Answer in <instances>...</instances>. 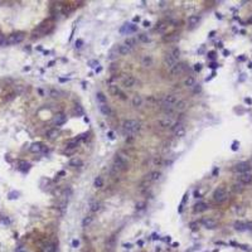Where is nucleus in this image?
Returning a JSON list of instances; mask_svg holds the SVG:
<instances>
[{
  "label": "nucleus",
  "mask_w": 252,
  "mask_h": 252,
  "mask_svg": "<svg viewBox=\"0 0 252 252\" xmlns=\"http://www.w3.org/2000/svg\"><path fill=\"white\" fill-rule=\"evenodd\" d=\"M122 129H124V131L127 132V134H136L138 131H140V129H141V122L138 120H134V119L125 120L122 122Z\"/></svg>",
  "instance_id": "nucleus-1"
},
{
  "label": "nucleus",
  "mask_w": 252,
  "mask_h": 252,
  "mask_svg": "<svg viewBox=\"0 0 252 252\" xmlns=\"http://www.w3.org/2000/svg\"><path fill=\"white\" fill-rule=\"evenodd\" d=\"M112 168H115L119 173L120 171H125V170H127V168H129V163H127V160H126V158L124 155H121V154H116L115 158H114Z\"/></svg>",
  "instance_id": "nucleus-2"
},
{
  "label": "nucleus",
  "mask_w": 252,
  "mask_h": 252,
  "mask_svg": "<svg viewBox=\"0 0 252 252\" xmlns=\"http://www.w3.org/2000/svg\"><path fill=\"white\" fill-rule=\"evenodd\" d=\"M25 38V33L24 32H17V33H12L10 35L6 38L5 44L8 45H13V44H18V43H22Z\"/></svg>",
  "instance_id": "nucleus-3"
},
{
  "label": "nucleus",
  "mask_w": 252,
  "mask_h": 252,
  "mask_svg": "<svg viewBox=\"0 0 252 252\" xmlns=\"http://www.w3.org/2000/svg\"><path fill=\"white\" fill-rule=\"evenodd\" d=\"M178 96L176 95H173V93H170V95H166L164 96V99H163V106H164V109H168V110H171L173 107H175L176 105V102H178Z\"/></svg>",
  "instance_id": "nucleus-4"
},
{
  "label": "nucleus",
  "mask_w": 252,
  "mask_h": 252,
  "mask_svg": "<svg viewBox=\"0 0 252 252\" xmlns=\"http://www.w3.org/2000/svg\"><path fill=\"white\" fill-rule=\"evenodd\" d=\"M227 197H228V194H227V190H226L225 186H219V188H217L213 193V199L216 200L217 203L225 202L227 199Z\"/></svg>",
  "instance_id": "nucleus-5"
},
{
  "label": "nucleus",
  "mask_w": 252,
  "mask_h": 252,
  "mask_svg": "<svg viewBox=\"0 0 252 252\" xmlns=\"http://www.w3.org/2000/svg\"><path fill=\"white\" fill-rule=\"evenodd\" d=\"M185 69H186V63L185 62H178L169 69V72H170L171 76H180V74H183L185 72Z\"/></svg>",
  "instance_id": "nucleus-6"
},
{
  "label": "nucleus",
  "mask_w": 252,
  "mask_h": 252,
  "mask_svg": "<svg viewBox=\"0 0 252 252\" xmlns=\"http://www.w3.org/2000/svg\"><path fill=\"white\" fill-rule=\"evenodd\" d=\"M171 132L174 134V136H176V138H183L185 135L184 125L180 124V122H175L174 125H173V127H171Z\"/></svg>",
  "instance_id": "nucleus-7"
},
{
  "label": "nucleus",
  "mask_w": 252,
  "mask_h": 252,
  "mask_svg": "<svg viewBox=\"0 0 252 252\" xmlns=\"http://www.w3.org/2000/svg\"><path fill=\"white\" fill-rule=\"evenodd\" d=\"M109 91H110V93L112 96H116V97H120V99H122V100H126V95L121 91V88L117 85H110Z\"/></svg>",
  "instance_id": "nucleus-8"
},
{
  "label": "nucleus",
  "mask_w": 252,
  "mask_h": 252,
  "mask_svg": "<svg viewBox=\"0 0 252 252\" xmlns=\"http://www.w3.org/2000/svg\"><path fill=\"white\" fill-rule=\"evenodd\" d=\"M174 120H173L171 116H165V117H163L159 120V126L161 129H171L173 127V125H174Z\"/></svg>",
  "instance_id": "nucleus-9"
},
{
  "label": "nucleus",
  "mask_w": 252,
  "mask_h": 252,
  "mask_svg": "<svg viewBox=\"0 0 252 252\" xmlns=\"http://www.w3.org/2000/svg\"><path fill=\"white\" fill-rule=\"evenodd\" d=\"M250 169H251V164L250 163H247V161H242V163H238V164L235 165V170L238 171L240 174L246 173V171H250Z\"/></svg>",
  "instance_id": "nucleus-10"
},
{
  "label": "nucleus",
  "mask_w": 252,
  "mask_h": 252,
  "mask_svg": "<svg viewBox=\"0 0 252 252\" xmlns=\"http://www.w3.org/2000/svg\"><path fill=\"white\" fill-rule=\"evenodd\" d=\"M160 176H161V173L160 171H158V170H153L150 171L148 175H145V179L148 181H150V183H155V181H158L160 179Z\"/></svg>",
  "instance_id": "nucleus-11"
},
{
  "label": "nucleus",
  "mask_w": 252,
  "mask_h": 252,
  "mask_svg": "<svg viewBox=\"0 0 252 252\" xmlns=\"http://www.w3.org/2000/svg\"><path fill=\"white\" fill-rule=\"evenodd\" d=\"M135 85H136V78L134 76H126L122 80V86L125 88H132Z\"/></svg>",
  "instance_id": "nucleus-12"
},
{
  "label": "nucleus",
  "mask_w": 252,
  "mask_h": 252,
  "mask_svg": "<svg viewBox=\"0 0 252 252\" xmlns=\"http://www.w3.org/2000/svg\"><path fill=\"white\" fill-rule=\"evenodd\" d=\"M238 180L241 181L242 184H248L252 181V171H246V173H242V174H240L238 176Z\"/></svg>",
  "instance_id": "nucleus-13"
},
{
  "label": "nucleus",
  "mask_w": 252,
  "mask_h": 252,
  "mask_svg": "<svg viewBox=\"0 0 252 252\" xmlns=\"http://www.w3.org/2000/svg\"><path fill=\"white\" fill-rule=\"evenodd\" d=\"M202 225L208 228V230H213V228L217 227V221L213 218H203L202 219Z\"/></svg>",
  "instance_id": "nucleus-14"
},
{
  "label": "nucleus",
  "mask_w": 252,
  "mask_h": 252,
  "mask_svg": "<svg viewBox=\"0 0 252 252\" xmlns=\"http://www.w3.org/2000/svg\"><path fill=\"white\" fill-rule=\"evenodd\" d=\"M66 121H67V116L64 115L63 112H58L57 115L54 116V124L57 125V126H60V125L66 124Z\"/></svg>",
  "instance_id": "nucleus-15"
},
{
  "label": "nucleus",
  "mask_w": 252,
  "mask_h": 252,
  "mask_svg": "<svg viewBox=\"0 0 252 252\" xmlns=\"http://www.w3.org/2000/svg\"><path fill=\"white\" fill-rule=\"evenodd\" d=\"M175 63H178V62H176V60L171 57V54H170V53H166L165 57H164V66L170 69Z\"/></svg>",
  "instance_id": "nucleus-16"
},
{
  "label": "nucleus",
  "mask_w": 252,
  "mask_h": 252,
  "mask_svg": "<svg viewBox=\"0 0 252 252\" xmlns=\"http://www.w3.org/2000/svg\"><path fill=\"white\" fill-rule=\"evenodd\" d=\"M88 207H90V211L92 213H97L101 211V203L99 200H90V206Z\"/></svg>",
  "instance_id": "nucleus-17"
},
{
  "label": "nucleus",
  "mask_w": 252,
  "mask_h": 252,
  "mask_svg": "<svg viewBox=\"0 0 252 252\" xmlns=\"http://www.w3.org/2000/svg\"><path fill=\"white\" fill-rule=\"evenodd\" d=\"M29 150L32 151V153H40V151H43L44 150V146H43V144L42 143H33L30 145V148H29Z\"/></svg>",
  "instance_id": "nucleus-18"
},
{
  "label": "nucleus",
  "mask_w": 252,
  "mask_h": 252,
  "mask_svg": "<svg viewBox=\"0 0 252 252\" xmlns=\"http://www.w3.org/2000/svg\"><path fill=\"white\" fill-rule=\"evenodd\" d=\"M186 107H188V102H186L185 100H179L178 102H176V105L174 109L178 111V112H181V111H184Z\"/></svg>",
  "instance_id": "nucleus-19"
},
{
  "label": "nucleus",
  "mask_w": 252,
  "mask_h": 252,
  "mask_svg": "<svg viewBox=\"0 0 252 252\" xmlns=\"http://www.w3.org/2000/svg\"><path fill=\"white\" fill-rule=\"evenodd\" d=\"M58 135H59V129L54 127V129L48 130V131H47V134H45V136L48 138L49 140H53V139H55V138H58Z\"/></svg>",
  "instance_id": "nucleus-20"
},
{
  "label": "nucleus",
  "mask_w": 252,
  "mask_h": 252,
  "mask_svg": "<svg viewBox=\"0 0 252 252\" xmlns=\"http://www.w3.org/2000/svg\"><path fill=\"white\" fill-rule=\"evenodd\" d=\"M199 20H200L199 15H190L188 18V25H189V28H194L195 25H198Z\"/></svg>",
  "instance_id": "nucleus-21"
},
{
  "label": "nucleus",
  "mask_w": 252,
  "mask_h": 252,
  "mask_svg": "<svg viewBox=\"0 0 252 252\" xmlns=\"http://www.w3.org/2000/svg\"><path fill=\"white\" fill-rule=\"evenodd\" d=\"M135 30H136V25H134V24H130V25L126 24V25H124V27L120 29L121 33H127V34L134 33Z\"/></svg>",
  "instance_id": "nucleus-22"
},
{
  "label": "nucleus",
  "mask_w": 252,
  "mask_h": 252,
  "mask_svg": "<svg viewBox=\"0 0 252 252\" xmlns=\"http://www.w3.org/2000/svg\"><path fill=\"white\" fill-rule=\"evenodd\" d=\"M83 165V161L82 159H80V158H72L71 160H69V166H72V168H81Z\"/></svg>",
  "instance_id": "nucleus-23"
},
{
  "label": "nucleus",
  "mask_w": 252,
  "mask_h": 252,
  "mask_svg": "<svg viewBox=\"0 0 252 252\" xmlns=\"http://www.w3.org/2000/svg\"><path fill=\"white\" fill-rule=\"evenodd\" d=\"M141 66L143 67H150L153 66V57L151 55H144L141 58Z\"/></svg>",
  "instance_id": "nucleus-24"
},
{
  "label": "nucleus",
  "mask_w": 252,
  "mask_h": 252,
  "mask_svg": "<svg viewBox=\"0 0 252 252\" xmlns=\"http://www.w3.org/2000/svg\"><path fill=\"white\" fill-rule=\"evenodd\" d=\"M117 48H119V54H120V55H127L130 52H131V49H132V48H130V47L125 45V44L119 45Z\"/></svg>",
  "instance_id": "nucleus-25"
},
{
  "label": "nucleus",
  "mask_w": 252,
  "mask_h": 252,
  "mask_svg": "<svg viewBox=\"0 0 252 252\" xmlns=\"http://www.w3.org/2000/svg\"><path fill=\"white\" fill-rule=\"evenodd\" d=\"M207 209H208V204L204 203V202H199V203H197L194 206V211L195 212H204V211H207Z\"/></svg>",
  "instance_id": "nucleus-26"
},
{
  "label": "nucleus",
  "mask_w": 252,
  "mask_h": 252,
  "mask_svg": "<svg viewBox=\"0 0 252 252\" xmlns=\"http://www.w3.org/2000/svg\"><path fill=\"white\" fill-rule=\"evenodd\" d=\"M168 29V23L166 22H160L158 23V25L155 28V30L158 33H165V30Z\"/></svg>",
  "instance_id": "nucleus-27"
},
{
  "label": "nucleus",
  "mask_w": 252,
  "mask_h": 252,
  "mask_svg": "<svg viewBox=\"0 0 252 252\" xmlns=\"http://www.w3.org/2000/svg\"><path fill=\"white\" fill-rule=\"evenodd\" d=\"M184 86L188 87V88H193L195 86V78L192 77V76H188L185 78V81H184Z\"/></svg>",
  "instance_id": "nucleus-28"
},
{
  "label": "nucleus",
  "mask_w": 252,
  "mask_h": 252,
  "mask_svg": "<svg viewBox=\"0 0 252 252\" xmlns=\"http://www.w3.org/2000/svg\"><path fill=\"white\" fill-rule=\"evenodd\" d=\"M100 111H101V114L102 115H105V116H109L111 115V107L107 105V104H102L100 105Z\"/></svg>",
  "instance_id": "nucleus-29"
},
{
  "label": "nucleus",
  "mask_w": 252,
  "mask_h": 252,
  "mask_svg": "<svg viewBox=\"0 0 252 252\" xmlns=\"http://www.w3.org/2000/svg\"><path fill=\"white\" fill-rule=\"evenodd\" d=\"M141 105H143V97L136 93V95L132 97V106L134 107H140Z\"/></svg>",
  "instance_id": "nucleus-30"
},
{
  "label": "nucleus",
  "mask_w": 252,
  "mask_h": 252,
  "mask_svg": "<svg viewBox=\"0 0 252 252\" xmlns=\"http://www.w3.org/2000/svg\"><path fill=\"white\" fill-rule=\"evenodd\" d=\"M18 165H19V170H22L23 173L28 171V170H29V168H30V164H29V163H27V161H24V160H20Z\"/></svg>",
  "instance_id": "nucleus-31"
},
{
  "label": "nucleus",
  "mask_w": 252,
  "mask_h": 252,
  "mask_svg": "<svg viewBox=\"0 0 252 252\" xmlns=\"http://www.w3.org/2000/svg\"><path fill=\"white\" fill-rule=\"evenodd\" d=\"M42 252H55V245L54 243H47L42 247Z\"/></svg>",
  "instance_id": "nucleus-32"
},
{
  "label": "nucleus",
  "mask_w": 252,
  "mask_h": 252,
  "mask_svg": "<svg viewBox=\"0 0 252 252\" xmlns=\"http://www.w3.org/2000/svg\"><path fill=\"white\" fill-rule=\"evenodd\" d=\"M179 38V34L178 33H170V34H168L164 37V40L165 42H174Z\"/></svg>",
  "instance_id": "nucleus-33"
},
{
  "label": "nucleus",
  "mask_w": 252,
  "mask_h": 252,
  "mask_svg": "<svg viewBox=\"0 0 252 252\" xmlns=\"http://www.w3.org/2000/svg\"><path fill=\"white\" fill-rule=\"evenodd\" d=\"M92 221H93V217L91 216V214H88V216H86L85 218H83V221H82V227H88L92 223Z\"/></svg>",
  "instance_id": "nucleus-34"
},
{
  "label": "nucleus",
  "mask_w": 252,
  "mask_h": 252,
  "mask_svg": "<svg viewBox=\"0 0 252 252\" xmlns=\"http://www.w3.org/2000/svg\"><path fill=\"white\" fill-rule=\"evenodd\" d=\"M124 44L127 45V47H130V48H134L135 44H136V39L132 38V37H129V38L125 39V43H124Z\"/></svg>",
  "instance_id": "nucleus-35"
},
{
  "label": "nucleus",
  "mask_w": 252,
  "mask_h": 252,
  "mask_svg": "<svg viewBox=\"0 0 252 252\" xmlns=\"http://www.w3.org/2000/svg\"><path fill=\"white\" fill-rule=\"evenodd\" d=\"M117 55H119V48L117 47H115V48H112L110 50V53H109V59H115V58H117Z\"/></svg>",
  "instance_id": "nucleus-36"
},
{
  "label": "nucleus",
  "mask_w": 252,
  "mask_h": 252,
  "mask_svg": "<svg viewBox=\"0 0 252 252\" xmlns=\"http://www.w3.org/2000/svg\"><path fill=\"white\" fill-rule=\"evenodd\" d=\"M169 53L171 54V57L174 58L176 62H178V59H179V57H180V50H179V48H173Z\"/></svg>",
  "instance_id": "nucleus-37"
},
{
  "label": "nucleus",
  "mask_w": 252,
  "mask_h": 252,
  "mask_svg": "<svg viewBox=\"0 0 252 252\" xmlns=\"http://www.w3.org/2000/svg\"><path fill=\"white\" fill-rule=\"evenodd\" d=\"M96 99H97V101H99V104H100V105H102V104H106V96H105L102 92H97V95H96Z\"/></svg>",
  "instance_id": "nucleus-38"
},
{
  "label": "nucleus",
  "mask_w": 252,
  "mask_h": 252,
  "mask_svg": "<svg viewBox=\"0 0 252 252\" xmlns=\"http://www.w3.org/2000/svg\"><path fill=\"white\" fill-rule=\"evenodd\" d=\"M48 93H49V96L50 97H59L60 96V91H58L57 88H49V91H48Z\"/></svg>",
  "instance_id": "nucleus-39"
},
{
  "label": "nucleus",
  "mask_w": 252,
  "mask_h": 252,
  "mask_svg": "<svg viewBox=\"0 0 252 252\" xmlns=\"http://www.w3.org/2000/svg\"><path fill=\"white\" fill-rule=\"evenodd\" d=\"M138 39L141 42V43H148V42H150V38H149L146 34H140V35H138Z\"/></svg>",
  "instance_id": "nucleus-40"
},
{
  "label": "nucleus",
  "mask_w": 252,
  "mask_h": 252,
  "mask_svg": "<svg viewBox=\"0 0 252 252\" xmlns=\"http://www.w3.org/2000/svg\"><path fill=\"white\" fill-rule=\"evenodd\" d=\"M102 185H104V179H102L101 176H97L95 179V186L96 188H101Z\"/></svg>",
  "instance_id": "nucleus-41"
},
{
  "label": "nucleus",
  "mask_w": 252,
  "mask_h": 252,
  "mask_svg": "<svg viewBox=\"0 0 252 252\" xmlns=\"http://www.w3.org/2000/svg\"><path fill=\"white\" fill-rule=\"evenodd\" d=\"M246 226L247 225H245V223H241V222H236L235 223V228H236V230H238V231L246 230Z\"/></svg>",
  "instance_id": "nucleus-42"
},
{
  "label": "nucleus",
  "mask_w": 252,
  "mask_h": 252,
  "mask_svg": "<svg viewBox=\"0 0 252 252\" xmlns=\"http://www.w3.org/2000/svg\"><path fill=\"white\" fill-rule=\"evenodd\" d=\"M77 145H78V139H73L71 141H68L67 148H76Z\"/></svg>",
  "instance_id": "nucleus-43"
},
{
  "label": "nucleus",
  "mask_w": 252,
  "mask_h": 252,
  "mask_svg": "<svg viewBox=\"0 0 252 252\" xmlns=\"http://www.w3.org/2000/svg\"><path fill=\"white\" fill-rule=\"evenodd\" d=\"M135 207H136L138 211H141V209H145L146 203H145V202H138V203H136V206H135Z\"/></svg>",
  "instance_id": "nucleus-44"
},
{
  "label": "nucleus",
  "mask_w": 252,
  "mask_h": 252,
  "mask_svg": "<svg viewBox=\"0 0 252 252\" xmlns=\"http://www.w3.org/2000/svg\"><path fill=\"white\" fill-rule=\"evenodd\" d=\"M153 161H154V165H160L163 163V159H161V156H155Z\"/></svg>",
  "instance_id": "nucleus-45"
},
{
  "label": "nucleus",
  "mask_w": 252,
  "mask_h": 252,
  "mask_svg": "<svg viewBox=\"0 0 252 252\" xmlns=\"http://www.w3.org/2000/svg\"><path fill=\"white\" fill-rule=\"evenodd\" d=\"M74 110H76V112L78 114V115H82L83 114V109L80 106V105H76V107H74Z\"/></svg>",
  "instance_id": "nucleus-46"
},
{
  "label": "nucleus",
  "mask_w": 252,
  "mask_h": 252,
  "mask_svg": "<svg viewBox=\"0 0 252 252\" xmlns=\"http://www.w3.org/2000/svg\"><path fill=\"white\" fill-rule=\"evenodd\" d=\"M5 42H6L5 35H4V34H0V45H4V44H5Z\"/></svg>",
  "instance_id": "nucleus-47"
},
{
  "label": "nucleus",
  "mask_w": 252,
  "mask_h": 252,
  "mask_svg": "<svg viewBox=\"0 0 252 252\" xmlns=\"http://www.w3.org/2000/svg\"><path fill=\"white\" fill-rule=\"evenodd\" d=\"M18 195H19V193H18V192L10 193V194H9V199H14V198H18Z\"/></svg>",
  "instance_id": "nucleus-48"
},
{
  "label": "nucleus",
  "mask_w": 252,
  "mask_h": 252,
  "mask_svg": "<svg viewBox=\"0 0 252 252\" xmlns=\"http://www.w3.org/2000/svg\"><path fill=\"white\" fill-rule=\"evenodd\" d=\"M78 245H80V241L78 240H73L72 241V247H74V248H77Z\"/></svg>",
  "instance_id": "nucleus-49"
},
{
  "label": "nucleus",
  "mask_w": 252,
  "mask_h": 252,
  "mask_svg": "<svg viewBox=\"0 0 252 252\" xmlns=\"http://www.w3.org/2000/svg\"><path fill=\"white\" fill-rule=\"evenodd\" d=\"M82 44H83V40H82V39H77V40H76V47H77V48L82 47Z\"/></svg>",
  "instance_id": "nucleus-50"
},
{
  "label": "nucleus",
  "mask_w": 252,
  "mask_h": 252,
  "mask_svg": "<svg viewBox=\"0 0 252 252\" xmlns=\"http://www.w3.org/2000/svg\"><path fill=\"white\" fill-rule=\"evenodd\" d=\"M90 66L96 67V66H99V62H97V60H90Z\"/></svg>",
  "instance_id": "nucleus-51"
},
{
  "label": "nucleus",
  "mask_w": 252,
  "mask_h": 252,
  "mask_svg": "<svg viewBox=\"0 0 252 252\" xmlns=\"http://www.w3.org/2000/svg\"><path fill=\"white\" fill-rule=\"evenodd\" d=\"M194 93H198V92H200V86L199 85H195L194 86V91H193Z\"/></svg>",
  "instance_id": "nucleus-52"
},
{
  "label": "nucleus",
  "mask_w": 252,
  "mask_h": 252,
  "mask_svg": "<svg viewBox=\"0 0 252 252\" xmlns=\"http://www.w3.org/2000/svg\"><path fill=\"white\" fill-rule=\"evenodd\" d=\"M194 69H195V71H200V69H202V64L197 63V64H195V67H194Z\"/></svg>",
  "instance_id": "nucleus-53"
},
{
  "label": "nucleus",
  "mask_w": 252,
  "mask_h": 252,
  "mask_svg": "<svg viewBox=\"0 0 252 252\" xmlns=\"http://www.w3.org/2000/svg\"><path fill=\"white\" fill-rule=\"evenodd\" d=\"M139 20H140L139 17H135V18H134V22H139Z\"/></svg>",
  "instance_id": "nucleus-54"
},
{
  "label": "nucleus",
  "mask_w": 252,
  "mask_h": 252,
  "mask_svg": "<svg viewBox=\"0 0 252 252\" xmlns=\"http://www.w3.org/2000/svg\"><path fill=\"white\" fill-rule=\"evenodd\" d=\"M144 27H149V22H144Z\"/></svg>",
  "instance_id": "nucleus-55"
}]
</instances>
